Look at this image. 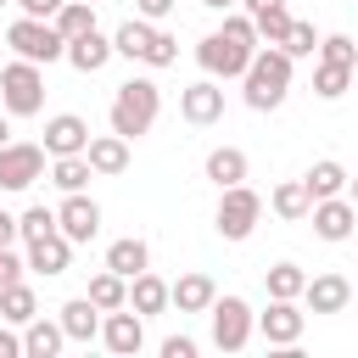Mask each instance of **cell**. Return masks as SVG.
<instances>
[{
  "instance_id": "1",
  "label": "cell",
  "mask_w": 358,
  "mask_h": 358,
  "mask_svg": "<svg viewBox=\"0 0 358 358\" xmlns=\"http://www.w3.org/2000/svg\"><path fill=\"white\" fill-rule=\"evenodd\" d=\"M241 84H246L241 95H246V106H252V112H274V106L291 95V56H285L280 45L252 50V62H246Z\"/></svg>"
},
{
  "instance_id": "2",
  "label": "cell",
  "mask_w": 358,
  "mask_h": 358,
  "mask_svg": "<svg viewBox=\"0 0 358 358\" xmlns=\"http://www.w3.org/2000/svg\"><path fill=\"white\" fill-rule=\"evenodd\" d=\"M157 112H162V90H157L151 78H129V84H117V95H112L106 123H112V134L140 140V134H151Z\"/></svg>"
},
{
  "instance_id": "3",
  "label": "cell",
  "mask_w": 358,
  "mask_h": 358,
  "mask_svg": "<svg viewBox=\"0 0 358 358\" xmlns=\"http://www.w3.org/2000/svg\"><path fill=\"white\" fill-rule=\"evenodd\" d=\"M0 106L11 117H39L45 112V67L39 62H6L0 67Z\"/></svg>"
},
{
  "instance_id": "4",
  "label": "cell",
  "mask_w": 358,
  "mask_h": 358,
  "mask_svg": "<svg viewBox=\"0 0 358 358\" xmlns=\"http://www.w3.org/2000/svg\"><path fill=\"white\" fill-rule=\"evenodd\" d=\"M257 218H263V196H257L246 179L218 190V218H213V229H218L224 241H246V235L257 229Z\"/></svg>"
},
{
  "instance_id": "5",
  "label": "cell",
  "mask_w": 358,
  "mask_h": 358,
  "mask_svg": "<svg viewBox=\"0 0 358 358\" xmlns=\"http://www.w3.org/2000/svg\"><path fill=\"white\" fill-rule=\"evenodd\" d=\"M6 45H11L22 62H39V67L62 62V50H67V39H62L45 17H17V22L6 28Z\"/></svg>"
},
{
  "instance_id": "6",
  "label": "cell",
  "mask_w": 358,
  "mask_h": 358,
  "mask_svg": "<svg viewBox=\"0 0 358 358\" xmlns=\"http://www.w3.org/2000/svg\"><path fill=\"white\" fill-rule=\"evenodd\" d=\"M207 319H213V347H218V352H241V347L252 341V330H257V313H252L241 296H213Z\"/></svg>"
},
{
  "instance_id": "7",
  "label": "cell",
  "mask_w": 358,
  "mask_h": 358,
  "mask_svg": "<svg viewBox=\"0 0 358 358\" xmlns=\"http://www.w3.org/2000/svg\"><path fill=\"white\" fill-rule=\"evenodd\" d=\"M252 50L257 45H246V39H235V34H207L201 45H196V62H201V73L207 78H241L246 73V62H252Z\"/></svg>"
},
{
  "instance_id": "8",
  "label": "cell",
  "mask_w": 358,
  "mask_h": 358,
  "mask_svg": "<svg viewBox=\"0 0 358 358\" xmlns=\"http://www.w3.org/2000/svg\"><path fill=\"white\" fill-rule=\"evenodd\" d=\"M308 330V313L296 308V296H268V313H257V336L268 347H296Z\"/></svg>"
},
{
  "instance_id": "9",
  "label": "cell",
  "mask_w": 358,
  "mask_h": 358,
  "mask_svg": "<svg viewBox=\"0 0 358 358\" xmlns=\"http://www.w3.org/2000/svg\"><path fill=\"white\" fill-rule=\"evenodd\" d=\"M34 179H45V145L6 140L0 145V190H28Z\"/></svg>"
},
{
  "instance_id": "10",
  "label": "cell",
  "mask_w": 358,
  "mask_h": 358,
  "mask_svg": "<svg viewBox=\"0 0 358 358\" xmlns=\"http://www.w3.org/2000/svg\"><path fill=\"white\" fill-rule=\"evenodd\" d=\"M101 347L117 352V358H134V352L145 347V319H140L134 308H112V313H101Z\"/></svg>"
},
{
  "instance_id": "11",
  "label": "cell",
  "mask_w": 358,
  "mask_h": 358,
  "mask_svg": "<svg viewBox=\"0 0 358 358\" xmlns=\"http://www.w3.org/2000/svg\"><path fill=\"white\" fill-rule=\"evenodd\" d=\"M308 218H313V235H319V241H352V229H358V207L347 201V190L313 201Z\"/></svg>"
},
{
  "instance_id": "12",
  "label": "cell",
  "mask_w": 358,
  "mask_h": 358,
  "mask_svg": "<svg viewBox=\"0 0 358 358\" xmlns=\"http://www.w3.org/2000/svg\"><path fill=\"white\" fill-rule=\"evenodd\" d=\"M179 117L196 123V129L218 123V117H224V90H218V78H196V84H185V90H179Z\"/></svg>"
},
{
  "instance_id": "13",
  "label": "cell",
  "mask_w": 358,
  "mask_h": 358,
  "mask_svg": "<svg viewBox=\"0 0 358 358\" xmlns=\"http://www.w3.org/2000/svg\"><path fill=\"white\" fill-rule=\"evenodd\" d=\"M56 229H62L73 246H84V241H95V229H101V207H95L84 190H67V201L56 207Z\"/></svg>"
},
{
  "instance_id": "14",
  "label": "cell",
  "mask_w": 358,
  "mask_h": 358,
  "mask_svg": "<svg viewBox=\"0 0 358 358\" xmlns=\"http://www.w3.org/2000/svg\"><path fill=\"white\" fill-rule=\"evenodd\" d=\"M302 302H308V313H347L352 308V280L347 274H313L302 285Z\"/></svg>"
},
{
  "instance_id": "15",
  "label": "cell",
  "mask_w": 358,
  "mask_h": 358,
  "mask_svg": "<svg viewBox=\"0 0 358 358\" xmlns=\"http://www.w3.org/2000/svg\"><path fill=\"white\" fill-rule=\"evenodd\" d=\"M90 145V123L78 112H56L45 123V157H78Z\"/></svg>"
},
{
  "instance_id": "16",
  "label": "cell",
  "mask_w": 358,
  "mask_h": 358,
  "mask_svg": "<svg viewBox=\"0 0 358 358\" xmlns=\"http://www.w3.org/2000/svg\"><path fill=\"white\" fill-rule=\"evenodd\" d=\"M22 263H28L34 274H67V263H73V241H67L62 229H50V235H34Z\"/></svg>"
},
{
  "instance_id": "17",
  "label": "cell",
  "mask_w": 358,
  "mask_h": 358,
  "mask_svg": "<svg viewBox=\"0 0 358 358\" xmlns=\"http://www.w3.org/2000/svg\"><path fill=\"white\" fill-rule=\"evenodd\" d=\"M213 296H218L213 274H179V280L168 285V308H179V313H207Z\"/></svg>"
},
{
  "instance_id": "18",
  "label": "cell",
  "mask_w": 358,
  "mask_h": 358,
  "mask_svg": "<svg viewBox=\"0 0 358 358\" xmlns=\"http://www.w3.org/2000/svg\"><path fill=\"white\" fill-rule=\"evenodd\" d=\"M67 347V330H62V319H45V313H34L28 324H22V358H56Z\"/></svg>"
},
{
  "instance_id": "19",
  "label": "cell",
  "mask_w": 358,
  "mask_h": 358,
  "mask_svg": "<svg viewBox=\"0 0 358 358\" xmlns=\"http://www.w3.org/2000/svg\"><path fill=\"white\" fill-rule=\"evenodd\" d=\"M78 73H101L106 62H112V39L101 34V28H90V34H78V39H67V50H62Z\"/></svg>"
},
{
  "instance_id": "20",
  "label": "cell",
  "mask_w": 358,
  "mask_h": 358,
  "mask_svg": "<svg viewBox=\"0 0 358 358\" xmlns=\"http://www.w3.org/2000/svg\"><path fill=\"white\" fill-rule=\"evenodd\" d=\"M84 157H90V168H95V173L117 179V173L129 168V140H123V134H90Z\"/></svg>"
},
{
  "instance_id": "21",
  "label": "cell",
  "mask_w": 358,
  "mask_h": 358,
  "mask_svg": "<svg viewBox=\"0 0 358 358\" xmlns=\"http://www.w3.org/2000/svg\"><path fill=\"white\" fill-rule=\"evenodd\" d=\"M62 330H67V341H95L101 336V308L90 302V296H73V302H62Z\"/></svg>"
},
{
  "instance_id": "22",
  "label": "cell",
  "mask_w": 358,
  "mask_h": 358,
  "mask_svg": "<svg viewBox=\"0 0 358 358\" xmlns=\"http://www.w3.org/2000/svg\"><path fill=\"white\" fill-rule=\"evenodd\" d=\"M201 173H207L218 190H224V185H241V179H246V151H241V145H213L207 162H201Z\"/></svg>"
},
{
  "instance_id": "23",
  "label": "cell",
  "mask_w": 358,
  "mask_h": 358,
  "mask_svg": "<svg viewBox=\"0 0 358 358\" xmlns=\"http://www.w3.org/2000/svg\"><path fill=\"white\" fill-rule=\"evenodd\" d=\"M106 268H112V274H123V280H134L140 268H151V246H145L140 235H123V241H112V246H106Z\"/></svg>"
},
{
  "instance_id": "24",
  "label": "cell",
  "mask_w": 358,
  "mask_h": 358,
  "mask_svg": "<svg viewBox=\"0 0 358 358\" xmlns=\"http://www.w3.org/2000/svg\"><path fill=\"white\" fill-rule=\"evenodd\" d=\"M129 308H134L140 319H151V313H162V308H168V280H157L151 268H140V274L129 280Z\"/></svg>"
},
{
  "instance_id": "25",
  "label": "cell",
  "mask_w": 358,
  "mask_h": 358,
  "mask_svg": "<svg viewBox=\"0 0 358 358\" xmlns=\"http://www.w3.org/2000/svg\"><path fill=\"white\" fill-rule=\"evenodd\" d=\"M34 313H39V296H34V285H22V280L0 285V319H6V324H17V330H22Z\"/></svg>"
},
{
  "instance_id": "26",
  "label": "cell",
  "mask_w": 358,
  "mask_h": 358,
  "mask_svg": "<svg viewBox=\"0 0 358 358\" xmlns=\"http://www.w3.org/2000/svg\"><path fill=\"white\" fill-rule=\"evenodd\" d=\"M50 28H56L62 39L90 34V28H95V0H62V6H56V17H50Z\"/></svg>"
},
{
  "instance_id": "27",
  "label": "cell",
  "mask_w": 358,
  "mask_h": 358,
  "mask_svg": "<svg viewBox=\"0 0 358 358\" xmlns=\"http://www.w3.org/2000/svg\"><path fill=\"white\" fill-rule=\"evenodd\" d=\"M151 22L145 17H129L117 34H112V56H129V62H145V50H151Z\"/></svg>"
},
{
  "instance_id": "28",
  "label": "cell",
  "mask_w": 358,
  "mask_h": 358,
  "mask_svg": "<svg viewBox=\"0 0 358 358\" xmlns=\"http://www.w3.org/2000/svg\"><path fill=\"white\" fill-rule=\"evenodd\" d=\"M268 207H274L285 224H302V218H308V207H313V196H308V185H302V179H285V185H274Z\"/></svg>"
},
{
  "instance_id": "29",
  "label": "cell",
  "mask_w": 358,
  "mask_h": 358,
  "mask_svg": "<svg viewBox=\"0 0 358 358\" xmlns=\"http://www.w3.org/2000/svg\"><path fill=\"white\" fill-rule=\"evenodd\" d=\"M302 185H308V196H313V201H324V196H341V190H347V168L324 157V162H313V168L302 173Z\"/></svg>"
},
{
  "instance_id": "30",
  "label": "cell",
  "mask_w": 358,
  "mask_h": 358,
  "mask_svg": "<svg viewBox=\"0 0 358 358\" xmlns=\"http://www.w3.org/2000/svg\"><path fill=\"white\" fill-rule=\"evenodd\" d=\"M101 313H112V308H129V280L123 274H112V268H101L95 280H90V291H84Z\"/></svg>"
},
{
  "instance_id": "31",
  "label": "cell",
  "mask_w": 358,
  "mask_h": 358,
  "mask_svg": "<svg viewBox=\"0 0 358 358\" xmlns=\"http://www.w3.org/2000/svg\"><path fill=\"white\" fill-rule=\"evenodd\" d=\"M90 173H95V168H90V157H84V151H78V157H50V185H56L62 196H67V190H84V185H90Z\"/></svg>"
},
{
  "instance_id": "32",
  "label": "cell",
  "mask_w": 358,
  "mask_h": 358,
  "mask_svg": "<svg viewBox=\"0 0 358 358\" xmlns=\"http://www.w3.org/2000/svg\"><path fill=\"white\" fill-rule=\"evenodd\" d=\"M347 84H352V67H336V62H319L313 67V95L319 101H341Z\"/></svg>"
},
{
  "instance_id": "33",
  "label": "cell",
  "mask_w": 358,
  "mask_h": 358,
  "mask_svg": "<svg viewBox=\"0 0 358 358\" xmlns=\"http://www.w3.org/2000/svg\"><path fill=\"white\" fill-rule=\"evenodd\" d=\"M302 285H308V274H302L296 263H274V268L263 274V291H268V296H296V302H302Z\"/></svg>"
},
{
  "instance_id": "34",
  "label": "cell",
  "mask_w": 358,
  "mask_h": 358,
  "mask_svg": "<svg viewBox=\"0 0 358 358\" xmlns=\"http://www.w3.org/2000/svg\"><path fill=\"white\" fill-rule=\"evenodd\" d=\"M252 22H257V45H285V34H291V11L285 6H268Z\"/></svg>"
},
{
  "instance_id": "35",
  "label": "cell",
  "mask_w": 358,
  "mask_h": 358,
  "mask_svg": "<svg viewBox=\"0 0 358 358\" xmlns=\"http://www.w3.org/2000/svg\"><path fill=\"white\" fill-rule=\"evenodd\" d=\"M313 56H319V62H336V67H358V39H347V34H324Z\"/></svg>"
},
{
  "instance_id": "36",
  "label": "cell",
  "mask_w": 358,
  "mask_h": 358,
  "mask_svg": "<svg viewBox=\"0 0 358 358\" xmlns=\"http://www.w3.org/2000/svg\"><path fill=\"white\" fill-rule=\"evenodd\" d=\"M280 50H285L291 62H296V56H313V50H319V34H313V22H296V17H291V34H285V45H280Z\"/></svg>"
},
{
  "instance_id": "37",
  "label": "cell",
  "mask_w": 358,
  "mask_h": 358,
  "mask_svg": "<svg viewBox=\"0 0 358 358\" xmlns=\"http://www.w3.org/2000/svg\"><path fill=\"white\" fill-rule=\"evenodd\" d=\"M56 229V207H28L17 218V241H34V235H50Z\"/></svg>"
},
{
  "instance_id": "38",
  "label": "cell",
  "mask_w": 358,
  "mask_h": 358,
  "mask_svg": "<svg viewBox=\"0 0 358 358\" xmlns=\"http://www.w3.org/2000/svg\"><path fill=\"white\" fill-rule=\"evenodd\" d=\"M173 62H179V39L157 28L151 34V50H145V67H173Z\"/></svg>"
},
{
  "instance_id": "39",
  "label": "cell",
  "mask_w": 358,
  "mask_h": 358,
  "mask_svg": "<svg viewBox=\"0 0 358 358\" xmlns=\"http://www.w3.org/2000/svg\"><path fill=\"white\" fill-rule=\"evenodd\" d=\"M22 268H28V263H22V257H17L11 246H0V285H11V280H22Z\"/></svg>"
},
{
  "instance_id": "40",
  "label": "cell",
  "mask_w": 358,
  "mask_h": 358,
  "mask_svg": "<svg viewBox=\"0 0 358 358\" xmlns=\"http://www.w3.org/2000/svg\"><path fill=\"white\" fill-rule=\"evenodd\" d=\"M173 6H179V0H134V11H140L145 22H162V17L173 11Z\"/></svg>"
},
{
  "instance_id": "41",
  "label": "cell",
  "mask_w": 358,
  "mask_h": 358,
  "mask_svg": "<svg viewBox=\"0 0 358 358\" xmlns=\"http://www.w3.org/2000/svg\"><path fill=\"white\" fill-rule=\"evenodd\" d=\"M162 358H196V341L190 336H168L162 341Z\"/></svg>"
},
{
  "instance_id": "42",
  "label": "cell",
  "mask_w": 358,
  "mask_h": 358,
  "mask_svg": "<svg viewBox=\"0 0 358 358\" xmlns=\"http://www.w3.org/2000/svg\"><path fill=\"white\" fill-rule=\"evenodd\" d=\"M11 6H22V17H45V22H50L62 0H11Z\"/></svg>"
},
{
  "instance_id": "43",
  "label": "cell",
  "mask_w": 358,
  "mask_h": 358,
  "mask_svg": "<svg viewBox=\"0 0 358 358\" xmlns=\"http://www.w3.org/2000/svg\"><path fill=\"white\" fill-rule=\"evenodd\" d=\"M0 358H22V336L17 330H0Z\"/></svg>"
},
{
  "instance_id": "44",
  "label": "cell",
  "mask_w": 358,
  "mask_h": 358,
  "mask_svg": "<svg viewBox=\"0 0 358 358\" xmlns=\"http://www.w3.org/2000/svg\"><path fill=\"white\" fill-rule=\"evenodd\" d=\"M11 241H17V218L0 207V246H11Z\"/></svg>"
},
{
  "instance_id": "45",
  "label": "cell",
  "mask_w": 358,
  "mask_h": 358,
  "mask_svg": "<svg viewBox=\"0 0 358 358\" xmlns=\"http://www.w3.org/2000/svg\"><path fill=\"white\" fill-rule=\"evenodd\" d=\"M246 6V17H257V11H268V6H285V0H241Z\"/></svg>"
},
{
  "instance_id": "46",
  "label": "cell",
  "mask_w": 358,
  "mask_h": 358,
  "mask_svg": "<svg viewBox=\"0 0 358 358\" xmlns=\"http://www.w3.org/2000/svg\"><path fill=\"white\" fill-rule=\"evenodd\" d=\"M11 140V112H0V145Z\"/></svg>"
},
{
  "instance_id": "47",
  "label": "cell",
  "mask_w": 358,
  "mask_h": 358,
  "mask_svg": "<svg viewBox=\"0 0 358 358\" xmlns=\"http://www.w3.org/2000/svg\"><path fill=\"white\" fill-rule=\"evenodd\" d=\"M347 201H352V207H358V179H347Z\"/></svg>"
},
{
  "instance_id": "48",
  "label": "cell",
  "mask_w": 358,
  "mask_h": 358,
  "mask_svg": "<svg viewBox=\"0 0 358 358\" xmlns=\"http://www.w3.org/2000/svg\"><path fill=\"white\" fill-rule=\"evenodd\" d=\"M201 6H213V11H229V6H235V0H201Z\"/></svg>"
},
{
  "instance_id": "49",
  "label": "cell",
  "mask_w": 358,
  "mask_h": 358,
  "mask_svg": "<svg viewBox=\"0 0 358 358\" xmlns=\"http://www.w3.org/2000/svg\"><path fill=\"white\" fill-rule=\"evenodd\" d=\"M352 302H358V291H352Z\"/></svg>"
},
{
  "instance_id": "50",
  "label": "cell",
  "mask_w": 358,
  "mask_h": 358,
  "mask_svg": "<svg viewBox=\"0 0 358 358\" xmlns=\"http://www.w3.org/2000/svg\"><path fill=\"white\" fill-rule=\"evenodd\" d=\"M0 6H11V0H0Z\"/></svg>"
}]
</instances>
